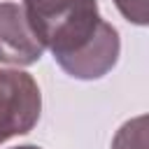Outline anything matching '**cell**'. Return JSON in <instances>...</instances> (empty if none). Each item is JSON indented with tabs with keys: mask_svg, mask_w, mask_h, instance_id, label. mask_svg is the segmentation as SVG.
Returning <instances> with one entry per match:
<instances>
[{
	"mask_svg": "<svg viewBox=\"0 0 149 149\" xmlns=\"http://www.w3.org/2000/svg\"><path fill=\"white\" fill-rule=\"evenodd\" d=\"M44 51L23 7L19 2H0V63L26 68L37 63Z\"/></svg>",
	"mask_w": 149,
	"mask_h": 149,
	"instance_id": "3957f363",
	"label": "cell"
},
{
	"mask_svg": "<svg viewBox=\"0 0 149 149\" xmlns=\"http://www.w3.org/2000/svg\"><path fill=\"white\" fill-rule=\"evenodd\" d=\"M12 149H42L37 144H19V147H12Z\"/></svg>",
	"mask_w": 149,
	"mask_h": 149,
	"instance_id": "8992f818",
	"label": "cell"
},
{
	"mask_svg": "<svg viewBox=\"0 0 149 149\" xmlns=\"http://www.w3.org/2000/svg\"><path fill=\"white\" fill-rule=\"evenodd\" d=\"M112 149H147V116L128 119L114 135Z\"/></svg>",
	"mask_w": 149,
	"mask_h": 149,
	"instance_id": "277c9868",
	"label": "cell"
},
{
	"mask_svg": "<svg viewBox=\"0 0 149 149\" xmlns=\"http://www.w3.org/2000/svg\"><path fill=\"white\" fill-rule=\"evenodd\" d=\"M42 114V93L35 77L19 68H0V144L30 133Z\"/></svg>",
	"mask_w": 149,
	"mask_h": 149,
	"instance_id": "7a4b0ae2",
	"label": "cell"
},
{
	"mask_svg": "<svg viewBox=\"0 0 149 149\" xmlns=\"http://www.w3.org/2000/svg\"><path fill=\"white\" fill-rule=\"evenodd\" d=\"M121 16L135 26L149 23V0H114Z\"/></svg>",
	"mask_w": 149,
	"mask_h": 149,
	"instance_id": "5b68a950",
	"label": "cell"
},
{
	"mask_svg": "<svg viewBox=\"0 0 149 149\" xmlns=\"http://www.w3.org/2000/svg\"><path fill=\"white\" fill-rule=\"evenodd\" d=\"M21 7L42 47L70 77L93 81L116 65L119 30L100 16L98 0H21Z\"/></svg>",
	"mask_w": 149,
	"mask_h": 149,
	"instance_id": "6da1fadb",
	"label": "cell"
}]
</instances>
